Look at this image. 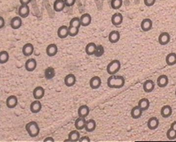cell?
I'll list each match as a JSON object with an SVG mask.
<instances>
[{
  "mask_svg": "<svg viewBox=\"0 0 176 142\" xmlns=\"http://www.w3.org/2000/svg\"><path fill=\"white\" fill-rule=\"evenodd\" d=\"M37 66V61L34 58H30L25 63V68L28 72H33Z\"/></svg>",
  "mask_w": 176,
  "mask_h": 142,
  "instance_id": "ba28073f",
  "label": "cell"
},
{
  "mask_svg": "<svg viewBox=\"0 0 176 142\" xmlns=\"http://www.w3.org/2000/svg\"><path fill=\"white\" fill-rule=\"evenodd\" d=\"M173 113V110L169 105L163 106L160 110V114L164 118H167L170 117Z\"/></svg>",
  "mask_w": 176,
  "mask_h": 142,
  "instance_id": "9c48e42d",
  "label": "cell"
},
{
  "mask_svg": "<svg viewBox=\"0 0 176 142\" xmlns=\"http://www.w3.org/2000/svg\"><path fill=\"white\" fill-rule=\"evenodd\" d=\"M140 27H141L142 31H144V32H149L152 28V21L149 18L144 19L141 22Z\"/></svg>",
  "mask_w": 176,
  "mask_h": 142,
  "instance_id": "8992f818",
  "label": "cell"
},
{
  "mask_svg": "<svg viewBox=\"0 0 176 142\" xmlns=\"http://www.w3.org/2000/svg\"><path fill=\"white\" fill-rule=\"evenodd\" d=\"M58 48L55 44H51L46 48V54L50 57L53 56L57 55Z\"/></svg>",
  "mask_w": 176,
  "mask_h": 142,
  "instance_id": "7402d4cb",
  "label": "cell"
},
{
  "mask_svg": "<svg viewBox=\"0 0 176 142\" xmlns=\"http://www.w3.org/2000/svg\"><path fill=\"white\" fill-rule=\"evenodd\" d=\"M34 47L33 44L30 43L24 45L22 48V53L25 56H30L33 54Z\"/></svg>",
  "mask_w": 176,
  "mask_h": 142,
  "instance_id": "9a60e30c",
  "label": "cell"
},
{
  "mask_svg": "<svg viewBox=\"0 0 176 142\" xmlns=\"http://www.w3.org/2000/svg\"><path fill=\"white\" fill-rule=\"evenodd\" d=\"M81 26V20L78 17H74L71 20L69 23V26L80 28Z\"/></svg>",
  "mask_w": 176,
  "mask_h": 142,
  "instance_id": "d590c367",
  "label": "cell"
},
{
  "mask_svg": "<svg viewBox=\"0 0 176 142\" xmlns=\"http://www.w3.org/2000/svg\"><path fill=\"white\" fill-rule=\"evenodd\" d=\"M157 85L160 88H164L167 86L169 83L168 76L165 75H161L158 77L157 81Z\"/></svg>",
  "mask_w": 176,
  "mask_h": 142,
  "instance_id": "30bf717a",
  "label": "cell"
},
{
  "mask_svg": "<svg viewBox=\"0 0 176 142\" xmlns=\"http://www.w3.org/2000/svg\"><path fill=\"white\" fill-rule=\"evenodd\" d=\"M44 75L46 80H52L55 76V69L52 67H48L45 71Z\"/></svg>",
  "mask_w": 176,
  "mask_h": 142,
  "instance_id": "d6a6232c",
  "label": "cell"
},
{
  "mask_svg": "<svg viewBox=\"0 0 176 142\" xmlns=\"http://www.w3.org/2000/svg\"><path fill=\"white\" fill-rule=\"evenodd\" d=\"M90 112V109L87 105H83L78 108V117L85 118L88 116Z\"/></svg>",
  "mask_w": 176,
  "mask_h": 142,
  "instance_id": "603a6c76",
  "label": "cell"
},
{
  "mask_svg": "<svg viewBox=\"0 0 176 142\" xmlns=\"http://www.w3.org/2000/svg\"><path fill=\"white\" fill-rule=\"evenodd\" d=\"M156 0H144V2L147 7H152L154 5Z\"/></svg>",
  "mask_w": 176,
  "mask_h": 142,
  "instance_id": "ab89813d",
  "label": "cell"
},
{
  "mask_svg": "<svg viewBox=\"0 0 176 142\" xmlns=\"http://www.w3.org/2000/svg\"><path fill=\"white\" fill-rule=\"evenodd\" d=\"M167 139L169 140H174L176 139V131L171 128H170L166 132Z\"/></svg>",
  "mask_w": 176,
  "mask_h": 142,
  "instance_id": "8d00e7d4",
  "label": "cell"
},
{
  "mask_svg": "<svg viewBox=\"0 0 176 142\" xmlns=\"http://www.w3.org/2000/svg\"><path fill=\"white\" fill-rule=\"evenodd\" d=\"M125 84V79L121 76L111 75L107 80V85L110 88L120 89Z\"/></svg>",
  "mask_w": 176,
  "mask_h": 142,
  "instance_id": "6da1fadb",
  "label": "cell"
},
{
  "mask_svg": "<svg viewBox=\"0 0 176 142\" xmlns=\"http://www.w3.org/2000/svg\"><path fill=\"white\" fill-rule=\"evenodd\" d=\"M105 53V50L103 46L101 45L97 46L96 51L95 52L94 56L97 57H99L102 56Z\"/></svg>",
  "mask_w": 176,
  "mask_h": 142,
  "instance_id": "74e56055",
  "label": "cell"
},
{
  "mask_svg": "<svg viewBox=\"0 0 176 142\" xmlns=\"http://www.w3.org/2000/svg\"><path fill=\"white\" fill-rule=\"evenodd\" d=\"M96 127L95 120L93 119L88 120L86 121L85 130L88 132H92L94 131Z\"/></svg>",
  "mask_w": 176,
  "mask_h": 142,
  "instance_id": "484cf974",
  "label": "cell"
},
{
  "mask_svg": "<svg viewBox=\"0 0 176 142\" xmlns=\"http://www.w3.org/2000/svg\"><path fill=\"white\" fill-rule=\"evenodd\" d=\"M142 114V110L138 107V106H135L133 107L131 112V116L134 119H138L140 118Z\"/></svg>",
  "mask_w": 176,
  "mask_h": 142,
  "instance_id": "4dcf8cb0",
  "label": "cell"
},
{
  "mask_svg": "<svg viewBox=\"0 0 176 142\" xmlns=\"http://www.w3.org/2000/svg\"><path fill=\"white\" fill-rule=\"evenodd\" d=\"M42 105L39 100L33 101L30 105V110L33 113L37 114L41 111Z\"/></svg>",
  "mask_w": 176,
  "mask_h": 142,
  "instance_id": "44dd1931",
  "label": "cell"
},
{
  "mask_svg": "<svg viewBox=\"0 0 176 142\" xmlns=\"http://www.w3.org/2000/svg\"><path fill=\"white\" fill-rule=\"evenodd\" d=\"M68 32L69 35L70 37H74L78 34L79 32V28L69 26L68 27Z\"/></svg>",
  "mask_w": 176,
  "mask_h": 142,
  "instance_id": "f35d334b",
  "label": "cell"
},
{
  "mask_svg": "<svg viewBox=\"0 0 176 142\" xmlns=\"http://www.w3.org/2000/svg\"><path fill=\"white\" fill-rule=\"evenodd\" d=\"M155 84L151 80H147L143 84V90L146 93H151L154 90Z\"/></svg>",
  "mask_w": 176,
  "mask_h": 142,
  "instance_id": "7c38bea8",
  "label": "cell"
},
{
  "mask_svg": "<svg viewBox=\"0 0 176 142\" xmlns=\"http://www.w3.org/2000/svg\"><path fill=\"white\" fill-rule=\"evenodd\" d=\"M65 2V6L68 7L74 6L76 2V0H64Z\"/></svg>",
  "mask_w": 176,
  "mask_h": 142,
  "instance_id": "60d3db41",
  "label": "cell"
},
{
  "mask_svg": "<svg viewBox=\"0 0 176 142\" xmlns=\"http://www.w3.org/2000/svg\"><path fill=\"white\" fill-rule=\"evenodd\" d=\"M123 4V0H111V7L113 9H118L120 8Z\"/></svg>",
  "mask_w": 176,
  "mask_h": 142,
  "instance_id": "e575fe53",
  "label": "cell"
},
{
  "mask_svg": "<svg viewBox=\"0 0 176 142\" xmlns=\"http://www.w3.org/2000/svg\"><path fill=\"white\" fill-rule=\"evenodd\" d=\"M175 95H176V91H175Z\"/></svg>",
  "mask_w": 176,
  "mask_h": 142,
  "instance_id": "7dc6e473",
  "label": "cell"
},
{
  "mask_svg": "<svg viewBox=\"0 0 176 142\" xmlns=\"http://www.w3.org/2000/svg\"><path fill=\"white\" fill-rule=\"evenodd\" d=\"M44 142H54L55 140L53 139V138L51 137H48L46 138L44 140Z\"/></svg>",
  "mask_w": 176,
  "mask_h": 142,
  "instance_id": "f6af8a7d",
  "label": "cell"
},
{
  "mask_svg": "<svg viewBox=\"0 0 176 142\" xmlns=\"http://www.w3.org/2000/svg\"><path fill=\"white\" fill-rule=\"evenodd\" d=\"M121 64L119 60L117 59L111 61L107 67V71L109 75H114L118 73L120 70Z\"/></svg>",
  "mask_w": 176,
  "mask_h": 142,
  "instance_id": "3957f363",
  "label": "cell"
},
{
  "mask_svg": "<svg viewBox=\"0 0 176 142\" xmlns=\"http://www.w3.org/2000/svg\"><path fill=\"white\" fill-rule=\"evenodd\" d=\"M58 37L61 39L65 38L69 35L68 27L66 26L63 25L60 27L58 30Z\"/></svg>",
  "mask_w": 176,
  "mask_h": 142,
  "instance_id": "d4e9b609",
  "label": "cell"
},
{
  "mask_svg": "<svg viewBox=\"0 0 176 142\" xmlns=\"http://www.w3.org/2000/svg\"><path fill=\"white\" fill-rule=\"evenodd\" d=\"M5 22L4 19L2 16L0 17V28H2L5 26Z\"/></svg>",
  "mask_w": 176,
  "mask_h": 142,
  "instance_id": "7bdbcfd3",
  "label": "cell"
},
{
  "mask_svg": "<svg viewBox=\"0 0 176 142\" xmlns=\"http://www.w3.org/2000/svg\"><path fill=\"white\" fill-rule=\"evenodd\" d=\"M22 20L19 16L14 17L10 21V26L14 30H17L22 26Z\"/></svg>",
  "mask_w": 176,
  "mask_h": 142,
  "instance_id": "ac0fdd59",
  "label": "cell"
},
{
  "mask_svg": "<svg viewBox=\"0 0 176 142\" xmlns=\"http://www.w3.org/2000/svg\"><path fill=\"white\" fill-rule=\"evenodd\" d=\"M91 15L89 13H84L80 18L81 26L83 27L88 26L91 22Z\"/></svg>",
  "mask_w": 176,
  "mask_h": 142,
  "instance_id": "cb8c5ba5",
  "label": "cell"
},
{
  "mask_svg": "<svg viewBox=\"0 0 176 142\" xmlns=\"http://www.w3.org/2000/svg\"><path fill=\"white\" fill-rule=\"evenodd\" d=\"M80 142H90V139L88 136H84L80 138V140L78 141Z\"/></svg>",
  "mask_w": 176,
  "mask_h": 142,
  "instance_id": "b9f144b4",
  "label": "cell"
},
{
  "mask_svg": "<svg viewBox=\"0 0 176 142\" xmlns=\"http://www.w3.org/2000/svg\"><path fill=\"white\" fill-rule=\"evenodd\" d=\"M159 120L156 117H153L150 118L147 122V126L149 130H155L158 127L159 125Z\"/></svg>",
  "mask_w": 176,
  "mask_h": 142,
  "instance_id": "5bb4252c",
  "label": "cell"
},
{
  "mask_svg": "<svg viewBox=\"0 0 176 142\" xmlns=\"http://www.w3.org/2000/svg\"><path fill=\"white\" fill-rule=\"evenodd\" d=\"M170 128L176 131V120L172 123L171 125Z\"/></svg>",
  "mask_w": 176,
  "mask_h": 142,
  "instance_id": "bcb514c9",
  "label": "cell"
},
{
  "mask_svg": "<svg viewBox=\"0 0 176 142\" xmlns=\"http://www.w3.org/2000/svg\"><path fill=\"white\" fill-rule=\"evenodd\" d=\"M96 48V45L93 42L89 43L86 46L85 49V52L88 56L94 55Z\"/></svg>",
  "mask_w": 176,
  "mask_h": 142,
  "instance_id": "1f68e13d",
  "label": "cell"
},
{
  "mask_svg": "<svg viewBox=\"0 0 176 142\" xmlns=\"http://www.w3.org/2000/svg\"><path fill=\"white\" fill-rule=\"evenodd\" d=\"M25 129L28 135L32 138L36 137L40 132V128L37 122L32 121L28 123L25 126Z\"/></svg>",
  "mask_w": 176,
  "mask_h": 142,
  "instance_id": "7a4b0ae2",
  "label": "cell"
},
{
  "mask_svg": "<svg viewBox=\"0 0 176 142\" xmlns=\"http://www.w3.org/2000/svg\"><path fill=\"white\" fill-rule=\"evenodd\" d=\"M111 23L115 26L120 25L123 21V15L119 12H116L111 17Z\"/></svg>",
  "mask_w": 176,
  "mask_h": 142,
  "instance_id": "5b68a950",
  "label": "cell"
},
{
  "mask_svg": "<svg viewBox=\"0 0 176 142\" xmlns=\"http://www.w3.org/2000/svg\"><path fill=\"white\" fill-rule=\"evenodd\" d=\"M80 139V134L77 130H73L68 134V139L64 140V142H75L79 141Z\"/></svg>",
  "mask_w": 176,
  "mask_h": 142,
  "instance_id": "e0dca14e",
  "label": "cell"
},
{
  "mask_svg": "<svg viewBox=\"0 0 176 142\" xmlns=\"http://www.w3.org/2000/svg\"><path fill=\"white\" fill-rule=\"evenodd\" d=\"M45 95L44 89L41 86H38L34 89L33 96L36 100H40L43 98Z\"/></svg>",
  "mask_w": 176,
  "mask_h": 142,
  "instance_id": "2e32d148",
  "label": "cell"
},
{
  "mask_svg": "<svg viewBox=\"0 0 176 142\" xmlns=\"http://www.w3.org/2000/svg\"><path fill=\"white\" fill-rule=\"evenodd\" d=\"M158 42L161 45H166L170 41V36L167 32H163L160 33L158 37Z\"/></svg>",
  "mask_w": 176,
  "mask_h": 142,
  "instance_id": "277c9868",
  "label": "cell"
},
{
  "mask_svg": "<svg viewBox=\"0 0 176 142\" xmlns=\"http://www.w3.org/2000/svg\"><path fill=\"white\" fill-rule=\"evenodd\" d=\"M9 59V54L6 51H1L0 52V63L1 64L6 63Z\"/></svg>",
  "mask_w": 176,
  "mask_h": 142,
  "instance_id": "836d02e7",
  "label": "cell"
},
{
  "mask_svg": "<svg viewBox=\"0 0 176 142\" xmlns=\"http://www.w3.org/2000/svg\"><path fill=\"white\" fill-rule=\"evenodd\" d=\"M166 64L168 66H171L176 64V54L175 52H171L168 54L165 58Z\"/></svg>",
  "mask_w": 176,
  "mask_h": 142,
  "instance_id": "83f0119b",
  "label": "cell"
},
{
  "mask_svg": "<svg viewBox=\"0 0 176 142\" xmlns=\"http://www.w3.org/2000/svg\"><path fill=\"white\" fill-rule=\"evenodd\" d=\"M120 39V34L118 31H112L108 35V40L111 43H116L119 41Z\"/></svg>",
  "mask_w": 176,
  "mask_h": 142,
  "instance_id": "d6986e66",
  "label": "cell"
},
{
  "mask_svg": "<svg viewBox=\"0 0 176 142\" xmlns=\"http://www.w3.org/2000/svg\"><path fill=\"white\" fill-rule=\"evenodd\" d=\"M30 7L28 5H21L18 9V14L23 18H26L30 14Z\"/></svg>",
  "mask_w": 176,
  "mask_h": 142,
  "instance_id": "4fadbf2b",
  "label": "cell"
},
{
  "mask_svg": "<svg viewBox=\"0 0 176 142\" xmlns=\"http://www.w3.org/2000/svg\"><path fill=\"white\" fill-rule=\"evenodd\" d=\"M86 120L85 118L80 117L77 119L75 120V126L76 129L78 130H82L85 128Z\"/></svg>",
  "mask_w": 176,
  "mask_h": 142,
  "instance_id": "4316f807",
  "label": "cell"
},
{
  "mask_svg": "<svg viewBox=\"0 0 176 142\" xmlns=\"http://www.w3.org/2000/svg\"><path fill=\"white\" fill-rule=\"evenodd\" d=\"M102 84L101 79L98 76L92 77L89 81L90 87L92 89H97L99 88Z\"/></svg>",
  "mask_w": 176,
  "mask_h": 142,
  "instance_id": "52a82bcc",
  "label": "cell"
},
{
  "mask_svg": "<svg viewBox=\"0 0 176 142\" xmlns=\"http://www.w3.org/2000/svg\"><path fill=\"white\" fill-rule=\"evenodd\" d=\"M20 2L22 5H28L31 2V0H19Z\"/></svg>",
  "mask_w": 176,
  "mask_h": 142,
  "instance_id": "ee69618b",
  "label": "cell"
},
{
  "mask_svg": "<svg viewBox=\"0 0 176 142\" xmlns=\"http://www.w3.org/2000/svg\"><path fill=\"white\" fill-rule=\"evenodd\" d=\"M18 104V99L14 95H12L7 98L6 105L7 107L10 109L15 108Z\"/></svg>",
  "mask_w": 176,
  "mask_h": 142,
  "instance_id": "8fae6325",
  "label": "cell"
},
{
  "mask_svg": "<svg viewBox=\"0 0 176 142\" xmlns=\"http://www.w3.org/2000/svg\"><path fill=\"white\" fill-rule=\"evenodd\" d=\"M138 106L142 110V111L147 110L150 106V101L148 99L143 98L140 100L138 103Z\"/></svg>",
  "mask_w": 176,
  "mask_h": 142,
  "instance_id": "f1b7e54d",
  "label": "cell"
},
{
  "mask_svg": "<svg viewBox=\"0 0 176 142\" xmlns=\"http://www.w3.org/2000/svg\"><path fill=\"white\" fill-rule=\"evenodd\" d=\"M65 4L64 0H56L53 3V9L56 12H61L65 7Z\"/></svg>",
  "mask_w": 176,
  "mask_h": 142,
  "instance_id": "f546056e",
  "label": "cell"
},
{
  "mask_svg": "<svg viewBox=\"0 0 176 142\" xmlns=\"http://www.w3.org/2000/svg\"><path fill=\"white\" fill-rule=\"evenodd\" d=\"M76 81V76L73 74H68L64 78V83L66 86L70 87L75 85Z\"/></svg>",
  "mask_w": 176,
  "mask_h": 142,
  "instance_id": "ffe728a7",
  "label": "cell"
}]
</instances>
